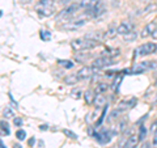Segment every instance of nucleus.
<instances>
[{
  "label": "nucleus",
  "mask_w": 157,
  "mask_h": 148,
  "mask_svg": "<svg viewBox=\"0 0 157 148\" xmlns=\"http://www.w3.org/2000/svg\"><path fill=\"white\" fill-rule=\"evenodd\" d=\"M16 138H17L18 140L26 139V132L24 131V130H17V131H16Z\"/></svg>",
  "instance_id": "nucleus-25"
},
{
  "label": "nucleus",
  "mask_w": 157,
  "mask_h": 148,
  "mask_svg": "<svg viewBox=\"0 0 157 148\" xmlns=\"http://www.w3.org/2000/svg\"><path fill=\"white\" fill-rule=\"evenodd\" d=\"M81 9V6L78 3H72L70 4L67 8H64L62 12H59V14L56 16V20L59 21H71V20L75 18V16L78 13V11Z\"/></svg>",
  "instance_id": "nucleus-2"
},
{
  "label": "nucleus",
  "mask_w": 157,
  "mask_h": 148,
  "mask_svg": "<svg viewBox=\"0 0 157 148\" xmlns=\"http://www.w3.org/2000/svg\"><path fill=\"white\" fill-rule=\"evenodd\" d=\"M117 34H118V30H117L114 26H111V28H109V29H107V30L104 33V37H105V39H111V38H114Z\"/></svg>",
  "instance_id": "nucleus-16"
},
{
  "label": "nucleus",
  "mask_w": 157,
  "mask_h": 148,
  "mask_svg": "<svg viewBox=\"0 0 157 148\" xmlns=\"http://www.w3.org/2000/svg\"><path fill=\"white\" fill-rule=\"evenodd\" d=\"M81 95H82V93H81L80 89H73V91L71 92V96H72L73 98H76V100H77V98H80Z\"/></svg>",
  "instance_id": "nucleus-27"
},
{
  "label": "nucleus",
  "mask_w": 157,
  "mask_h": 148,
  "mask_svg": "<svg viewBox=\"0 0 157 148\" xmlns=\"http://www.w3.org/2000/svg\"><path fill=\"white\" fill-rule=\"evenodd\" d=\"M141 148H151V144H149L148 142H147V143H144V144L141 146Z\"/></svg>",
  "instance_id": "nucleus-35"
},
{
  "label": "nucleus",
  "mask_w": 157,
  "mask_h": 148,
  "mask_svg": "<svg viewBox=\"0 0 157 148\" xmlns=\"http://www.w3.org/2000/svg\"><path fill=\"white\" fill-rule=\"evenodd\" d=\"M156 106H157V100H156Z\"/></svg>",
  "instance_id": "nucleus-41"
},
{
  "label": "nucleus",
  "mask_w": 157,
  "mask_h": 148,
  "mask_svg": "<svg viewBox=\"0 0 157 148\" xmlns=\"http://www.w3.org/2000/svg\"><path fill=\"white\" fill-rule=\"evenodd\" d=\"M137 38V33L134 30V32H131L128 34H126V36H123V39L124 41H135V39Z\"/></svg>",
  "instance_id": "nucleus-22"
},
{
  "label": "nucleus",
  "mask_w": 157,
  "mask_h": 148,
  "mask_svg": "<svg viewBox=\"0 0 157 148\" xmlns=\"http://www.w3.org/2000/svg\"><path fill=\"white\" fill-rule=\"evenodd\" d=\"M78 76H77V73H71V75H68L64 77V83L68 84V85H75L76 83H78Z\"/></svg>",
  "instance_id": "nucleus-15"
},
{
  "label": "nucleus",
  "mask_w": 157,
  "mask_h": 148,
  "mask_svg": "<svg viewBox=\"0 0 157 148\" xmlns=\"http://www.w3.org/2000/svg\"><path fill=\"white\" fill-rule=\"evenodd\" d=\"M151 132H152V134H156V132H157V119H156L153 123H152V126H151Z\"/></svg>",
  "instance_id": "nucleus-31"
},
{
  "label": "nucleus",
  "mask_w": 157,
  "mask_h": 148,
  "mask_svg": "<svg viewBox=\"0 0 157 148\" xmlns=\"http://www.w3.org/2000/svg\"><path fill=\"white\" fill-rule=\"evenodd\" d=\"M9 134V127H8V123L2 121V135H8Z\"/></svg>",
  "instance_id": "nucleus-24"
},
{
  "label": "nucleus",
  "mask_w": 157,
  "mask_h": 148,
  "mask_svg": "<svg viewBox=\"0 0 157 148\" xmlns=\"http://www.w3.org/2000/svg\"><path fill=\"white\" fill-rule=\"evenodd\" d=\"M157 50V45L156 43H144L136 49V56H145V55H151V54H155Z\"/></svg>",
  "instance_id": "nucleus-4"
},
{
  "label": "nucleus",
  "mask_w": 157,
  "mask_h": 148,
  "mask_svg": "<svg viewBox=\"0 0 157 148\" xmlns=\"http://www.w3.org/2000/svg\"><path fill=\"white\" fill-rule=\"evenodd\" d=\"M98 2H100V0H81L80 6H81V9L86 11V9H93L97 6Z\"/></svg>",
  "instance_id": "nucleus-13"
},
{
  "label": "nucleus",
  "mask_w": 157,
  "mask_h": 148,
  "mask_svg": "<svg viewBox=\"0 0 157 148\" xmlns=\"http://www.w3.org/2000/svg\"><path fill=\"white\" fill-rule=\"evenodd\" d=\"M117 30H118V34H121V36H126V34L134 32V24H131V22H122L121 25L117 28Z\"/></svg>",
  "instance_id": "nucleus-10"
},
{
  "label": "nucleus",
  "mask_w": 157,
  "mask_h": 148,
  "mask_svg": "<svg viewBox=\"0 0 157 148\" xmlns=\"http://www.w3.org/2000/svg\"><path fill=\"white\" fill-rule=\"evenodd\" d=\"M63 132H64V135H67V136H70L71 139H77V136H76V134H73L72 131H70V130H63Z\"/></svg>",
  "instance_id": "nucleus-30"
},
{
  "label": "nucleus",
  "mask_w": 157,
  "mask_h": 148,
  "mask_svg": "<svg viewBox=\"0 0 157 148\" xmlns=\"http://www.w3.org/2000/svg\"><path fill=\"white\" fill-rule=\"evenodd\" d=\"M107 89H109V84H107V83H98V84H97V87H96L97 95H101V93L106 92Z\"/></svg>",
  "instance_id": "nucleus-18"
},
{
  "label": "nucleus",
  "mask_w": 157,
  "mask_h": 148,
  "mask_svg": "<svg viewBox=\"0 0 157 148\" xmlns=\"http://www.w3.org/2000/svg\"><path fill=\"white\" fill-rule=\"evenodd\" d=\"M13 148H22V147L20 146V144H14V146H13Z\"/></svg>",
  "instance_id": "nucleus-38"
},
{
  "label": "nucleus",
  "mask_w": 157,
  "mask_h": 148,
  "mask_svg": "<svg viewBox=\"0 0 157 148\" xmlns=\"http://www.w3.org/2000/svg\"><path fill=\"white\" fill-rule=\"evenodd\" d=\"M106 12V8H105V4L101 2H98L97 3V6L93 8V17L94 18H97V17H100V16H102V14H104Z\"/></svg>",
  "instance_id": "nucleus-12"
},
{
  "label": "nucleus",
  "mask_w": 157,
  "mask_h": 148,
  "mask_svg": "<svg viewBox=\"0 0 157 148\" xmlns=\"http://www.w3.org/2000/svg\"><path fill=\"white\" fill-rule=\"evenodd\" d=\"M155 11H157V4H155V3L152 4V3H151L149 6L144 9V13L147 14V13H151V12H155Z\"/></svg>",
  "instance_id": "nucleus-23"
},
{
  "label": "nucleus",
  "mask_w": 157,
  "mask_h": 148,
  "mask_svg": "<svg viewBox=\"0 0 157 148\" xmlns=\"http://www.w3.org/2000/svg\"><path fill=\"white\" fill-rule=\"evenodd\" d=\"M114 2H118V0H114Z\"/></svg>",
  "instance_id": "nucleus-42"
},
{
  "label": "nucleus",
  "mask_w": 157,
  "mask_h": 148,
  "mask_svg": "<svg viewBox=\"0 0 157 148\" xmlns=\"http://www.w3.org/2000/svg\"><path fill=\"white\" fill-rule=\"evenodd\" d=\"M86 17H81V18H73L71 20V21H68L66 22L64 25L62 26L63 30H76V29L78 28H81V26H84L85 25V22H86Z\"/></svg>",
  "instance_id": "nucleus-5"
},
{
  "label": "nucleus",
  "mask_w": 157,
  "mask_h": 148,
  "mask_svg": "<svg viewBox=\"0 0 157 148\" xmlns=\"http://www.w3.org/2000/svg\"><path fill=\"white\" fill-rule=\"evenodd\" d=\"M111 64H113V59L107 58V56H100V58H97V59H94V60L92 62V67L97 68V70L107 67V66H111Z\"/></svg>",
  "instance_id": "nucleus-6"
},
{
  "label": "nucleus",
  "mask_w": 157,
  "mask_h": 148,
  "mask_svg": "<svg viewBox=\"0 0 157 148\" xmlns=\"http://www.w3.org/2000/svg\"><path fill=\"white\" fill-rule=\"evenodd\" d=\"M84 98H85L86 103H93V101H94V98H96L94 92H93V91H86L84 93Z\"/></svg>",
  "instance_id": "nucleus-19"
},
{
  "label": "nucleus",
  "mask_w": 157,
  "mask_h": 148,
  "mask_svg": "<svg viewBox=\"0 0 157 148\" xmlns=\"http://www.w3.org/2000/svg\"><path fill=\"white\" fill-rule=\"evenodd\" d=\"M97 68H93V67H82L77 71V76L80 80H86V79H90L93 75H94Z\"/></svg>",
  "instance_id": "nucleus-7"
},
{
  "label": "nucleus",
  "mask_w": 157,
  "mask_h": 148,
  "mask_svg": "<svg viewBox=\"0 0 157 148\" xmlns=\"http://www.w3.org/2000/svg\"><path fill=\"white\" fill-rule=\"evenodd\" d=\"M68 2H71V0H59V3H62V4H67Z\"/></svg>",
  "instance_id": "nucleus-36"
},
{
  "label": "nucleus",
  "mask_w": 157,
  "mask_h": 148,
  "mask_svg": "<svg viewBox=\"0 0 157 148\" xmlns=\"http://www.w3.org/2000/svg\"><path fill=\"white\" fill-rule=\"evenodd\" d=\"M121 113H122V110H119V109H115V110L110 111L109 117H107V121H109V122H114V121H117L118 118L121 117Z\"/></svg>",
  "instance_id": "nucleus-17"
},
{
  "label": "nucleus",
  "mask_w": 157,
  "mask_h": 148,
  "mask_svg": "<svg viewBox=\"0 0 157 148\" xmlns=\"http://www.w3.org/2000/svg\"><path fill=\"white\" fill-rule=\"evenodd\" d=\"M153 147L157 148V132L155 134V138H153Z\"/></svg>",
  "instance_id": "nucleus-33"
},
{
  "label": "nucleus",
  "mask_w": 157,
  "mask_h": 148,
  "mask_svg": "<svg viewBox=\"0 0 157 148\" xmlns=\"http://www.w3.org/2000/svg\"><path fill=\"white\" fill-rule=\"evenodd\" d=\"M93 105H94L97 109L106 106V98H105V96H102V95H96V98H94V101H93Z\"/></svg>",
  "instance_id": "nucleus-14"
},
{
  "label": "nucleus",
  "mask_w": 157,
  "mask_h": 148,
  "mask_svg": "<svg viewBox=\"0 0 157 148\" xmlns=\"http://www.w3.org/2000/svg\"><path fill=\"white\" fill-rule=\"evenodd\" d=\"M157 67V63L156 62H141V63H137L134 67L131 68V73L134 75H139V73H143L145 71H149V70H155Z\"/></svg>",
  "instance_id": "nucleus-3"
},
{
  "label": "nucleus",
  "mask_w": 157,
  "mask_h": 148,
  "mask_svg": "<svg viewBox=\"0 0 157 148\" xmlns=\"http://www.w3.org/2000/svg\"><path fill=\"white\" fill-rule=\"evenodd\" d=\"M135 103V100H132V101H122L119 103V107L118 109L119 110H124V109H128V107H132V105Z\"/></svg>",
  "instance_id": "nucleus-20"
},
{
  "label": "nucleus",
  "mask_w": 157,
  "mask_h": 148,
  "mask_svg": "<svg viewBox=\"0 0 157 148\" xmlns=\"http://www.w3.org/2000/svg\"><path fill=\"white\" fill-rule=\"evenodd\" d=\"M111 132L110 131H107V130H102L100 134H94V136L97 138V140L101 143V144H105V143L107 142H110L111 140Z\"/></svg>",
  "instance_id": "nucleus-11"
},
{
  "label": "nucleus",
  "mask_w": 157,
  "mask_h": 148,
  "mask_svg": "<svg viewBox=\"0 0 157 148\" xmlns=\"http://www.w3.org/2000/svg\"><path fill=\"white\" fill-rule=\"evenodd\" d=\"M48 129V126H46V125H42L41 126V130H47Z\"/></svg>",
  "instance_id": "nucleus-37"
},
{
  "label": "nucleus",
  "mask_w": 157,
  "mask_h": 148,
  "mask_svg": "<svg viewBox=\"0 0 157 148\" xmlns=\"http://www.w3.org/2000/svg\"><path fill=\"white\" fill-rule=\"evenodd\" d=\"M41 38L43 39V41H47V39H50V38H51L50 32H45V30H42V32H41Z\"/></svg>",
  "instance_id": "nucleus-28"
},
{
  "label": "nucleus",
  "mask_w": 157,
  "mask_h": 148,
  "mask_svg": "<svg viewBox=\"0 0 157 148\" xmlns=\"http://www.w3.org/2000/svg\"><path fill=\"white\" fill-rule=\"evenodd\" d=\"M100 45L98 41H94V39H90V38H77V39H73L71 42V47L75 51H82V50H90V49H94Z\"/></svg>",
  "instance_id": "nucleus-1"
},
{
  "label": "nucleus",
  "mask_w": 157,
  "mask_h": 148,
  "mask_svg": "<svg viewBox=\"0 0 157 148\" xmlns=\"http://www.w3.org/2000/svg\"><path fill=\"white\" fill-rule=\"evenodd\" d=\"M14 125H16V126H21L22 125V119H21V118H14Z\"/></svg>",
  "instance_id": "nucleus-32"
},
{
  "label": "nucleus",
  "mask_w": 157,
  "mask_h": 148,
  "mask_svg": "<svg viewBox=\"0 0 157 148\" xmlns=\"http://www.w3.org/2000/svg\"><path fill=\"white\" fill-rule=\"evenodd\" d=\"M156 29H157V22H156V21H152V22H149V24H147V25L143 28L141 33H140V37H141V38H147V37L152 36V33H153Z\"/></svg>",
  "instance_id": "nucleus-9"
},
{
  "label": "nucleus",
  "mask_w": 157,
  "mask_h": 148,
  "mask_svg": "<svg viewBox=\"0 0 157 148\" xmlns=\"http://www.w3.org/2000/svg\"><path fill=\"white\" fill-rule=\"evenodd\" d=\"M145 134H147V131H145V127H143V126H141V127H140V131H139V139H140V140L145 139Z\"/></svg>",
  "instance_id": "nucleus-29"
},
{
  "label": "nucleus",
  "mask_w": 157,
  "mask_h": 148,
  "mask_svg": "<svg viewBox=\"0 0 157 148\" xmlns=\"http://www.w3.org/2000/svg\"><path fill=\"white\" fill-rule=\"evenodd\" d=\"M152 38H153L155 41H157V29H156V30H155L153 33H152Z\"/></svg>",
  "instance_id": "nucleus-34"
},
{
  "label": "nucleus",
  "mask_w": 157,
  "mask_h": 148,
  "mask_svg": "<svg viewBox=\"0 0 157 148\" xmlns=\"http://www.w3.org/2000/svg\"><path fill=\"white\" fill-rule=\"evenodd\" d=\"M2 148H7L6 146H4V143H3V142H2Z\"/></svg>",
  "instance_id": "nucleus-40"
},
{
  "label": "nucleus",
  "mask_w": 157,
  "mask_h": 148,
  "mask_svg": "<svg viewBox=\"0 0 157 148\" xmlns=\"http://www.w3.org/2000/svg\"><path fill=\"white\" fill-rule=\"evenodd\" d=\"M113 148H117V147H113Z\"/></svg>",
  "instance_id": "nucleus-43"
},
{
  "label": "nucleus",
  "mask_w": 157,
  "mask_h": 148,
  "mask_svg": "<svg viewBox=\"0 0 157 148\" xmlns=\"http://www.w3.org/2000/svg\"><path fill=\"white\" fill-rule=\"evenodd\" d=\"M58 64H60L62 67H64V68H72V67H73V62L66 60V59H59V60H58Z\"/></svg>",
  "instance_id": "nucleus-21"
},
{
  "label": "nucleus",
  "mask_w": 157,
  "mask_h": 148,
  "mask_svg": "<svg viewBox=\"0 0 157 148\" xmlns=\"http://www.w3.org/2000/svg\"><path fill=\"white\" fill-rule=\"evenodd\" d=\"M29 144L33 146V144H34V139H30V142H29Z\"/></svg>",
  "instance_id": "nucleus-39"
},
{
  "label": "nucleus",
  "mask_w": 157,
  "mask_h": 148,
  "mask_svg": "<svg viewBox=\"0 0 157 148\" xmlns=\"http://www.w3.org/2000/svg\"><path fill=\"white\" fill-rule=\"evenodd\" d=\"M3 115L8 119V118H12V117H13V111H12L11 109H9V107H6V109L3 110Z\"/></svg>",
  "instance_id": "nucleus-26"
},
{
  "label": "nucleus",
  "mask_w": 157,
  "mask_h": 148,
  "mask_svg": "<svg viewBox=\"0 0 157 148\" xmlns=\"http://www.w3.org/2000/svg\"><path fill=\"white\" fill-rule=\"evenodd\" d=\"M36 11L41 17H50V16H52L55 9H54V6H39L38 4L36 7Z\"/></svg>",
  "instance_id": "nucleus-8"
}]
</instances>
